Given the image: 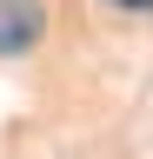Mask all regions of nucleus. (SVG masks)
<instances>
[{
  "label": "nucleus",
  "mask_w": 153,
  "mask_h": 159,
  "mask_svg": "<svg viewBox=\"0 0 153 159\" xmlns=\"http://www.w3.org/2000/svg\"><path fill=\"white\" fill-rule=\"evenodd\" d=\"M47 33V0H0V53H27Z\"/></svg>",
  "instance_id": "obj_1"
},
{
  "label": "nucleus",
  "mask_w": 153,
  "mask_h": 159,
  "mask_svg": "<svg viewBox=\"0 0 153 159\" xmlns=\"http://www.w3.org/2000/svg\"><path fill=\"white\" fill-rule=\"evenodd\" d=\"M113 7H127V13H153V0H113Z\"/></svg>",
  "instance_id": "obj_2"
}]
</instances>
